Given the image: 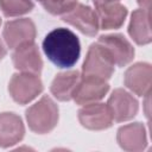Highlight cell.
Returning a JSON list of instances; mask_svg holds the SVG:
<instances>
[{"label":"cell","mask_w":152,"mask_h":152,"mask_svg":"<svg viewBox=\"0 0 152 152\" xmlns=\"http://www.w3.org/2000/svg\"><path fill=\"white\" fill-rule=\"evenodd\" d=\"M59 110L55 101L44 95L38 102L26 110V121L32 132L38 134L50 133L58 122Z\"/></svg>","instance_id":"2"},{"label":"cell","mask_w":152,"mask_h":152,"mask_svg":"<svg viewBox=\"0 0 152 152\" xmlns=\"http://www.w3.org/2000/svg\"><path fill=\"white\" fill-rule=\"evenodd\" d=\"M43 82L39 75L30 72L14 74L8 83V91L12 99L19 104H26L43 91Z\"/></svg>","instance_id":"3"},{"label":"cell","mask_w":152,"mask_h":152,"mask_svg":"<svg viewBox=\"0 0 152 152\" xmlns=\"http://www.w3.org/2000/svg\"><path fill=\"white\" fill-rule=\"evenodd\" d=\"M13 65L20 72L39 75L43 69V61L34 42L25 43L14 49L12 53Z\"/></svg>","instance_id":"11"},{"label":"cell","mask_w":152,"mask_h":152,"mask_svg":"<svg viewBox=\"0 0 152 152\" xmlns=\"http://www.w3.org/2000/svg\"><path fill=\"white\" fill-rule=\"evenodd\" d=\"M99 26L102 30H115L122 26L127 17V8L119 1L94 4Z\"/></svg>","instance_id":"14"},{"label":"cell","mask_w":152,"mask_h":152,"mask_svg":"<svg viewBox=\"0 0 152 152\" xmlns=\"http://www.w3.org/2000/svg\"><path fill=\"white\" fill-rule=\"evenodd\" d=\"M109 90V84L107 81L81 75L80 81L74 90L72 100L81 106L99 102L104 97Z\"/></svg>","instance_id":"5"},{"label":"cell","mask_w":152,"mask_h":152,"mask_svg":"<svg viewBox=\"0 0 152 152\" xmlns=\"http://www.w3.org/2000/svg\"><path fill=\"white\" fill-rule=\"evenodd\" d=\"M140 8L147 11V12H151V0H137Z\"/></svg>","instance_id":"20"},{"label":"cell","mask_w":152,"mask_h":152,"mask_svg":"<svg viewBox=\"0 0 152 152\" xmlns=\"http://www.w3.org/2000/svg\"><path fill=\"white\" fill-rule=\"evenodd\" d=\"M80 124L90 131L107 129L113 125V118L107 103L93 102L84 104L78 110Z\"/></svg>","instance_id":"8"},{"label":"cell","mask_w":152,"mask_h":152,"mask_svg":"<svg viewBox=\"0 0 152 152\" xmlns=\"http://www.w3.org/2000/svg\"><path fill=\"white\" fill-rule=\"evenodd\" d=\"M116 140L120 147L129 152H140L147 145L145 126L140 122L125 125L118 129Z\"/></svg>","instance_id":"13"},{"label":"cell","mask_w":152,"mask_h":152,"mask_svg":"<svg viewBox=\"0 0 152 152\" xmlns=\"http://www.w3.org/2000/svg\"><path fill=\"white\" fill-rule=\"evenodd\" d=\"M151 65L145 62H139L125 71L124 83L134 94L139 96H146L151 93Z\"/></svg>","instance_id":"12"},{"label":"cell","mask_w":152,"mask_h":152,"mask_svg":"<svg viewBox=\"0 0 152 152\" xmlns=\"http://www.w3.org/2000/svg\"><path fill=\"white\" fill-rule=\"evenodd\" d=\"M62 19L76 27L83 34L90 37H94L100 28L95 11L84 4H77L70 12L62 15Z\"/></svg>","instance_id":"10"},{"label":"cell","mask_w":152,"mask_h":152,"mask_svg":"<svg viewBox=\"0 0 152 152\" xmlns=\"http://www.w3.org/2000/svg\"><path fill=\"white\" fill-rule=\"evenodd\" d=\"M77 4V0H44L42 6L46 12L53 15H64L70 12Z\"/></svg>","instance_id":"19"},{"label":"cell","mask_w":152,"mask_h":152,"mask_svg":"<svg viewBox=\"0 0 152 152\" xmlns=\"http://www.w3.org/2000/svg\"><path fill=\"white\" fill-rule=\"evenodd\" d=\"M0 24H1V19H0Z\"/></svg>","instance_id":"24"},{"label":"cell","mask_w":152,"mask_h":152,"mask_svg":"<svg viewBox=\"0 0 152 152\" xmlns=\"http://www.w3.org/2000/svg\"><path fill=\"white\" fill-rule=\"evenodd\" d=\"M80 77L81 72L78 70H69L57 74L50 87L51 94L59 101L71 100Z\"/></svg>","instance_id":"17"},{"label":"cell","mask_w":152,"mask_h":152,"mask_svg":"<svg viewBox=\"0 0 152 152\" xmlns=\"http://www.w3.org/2000/svg\"><path fill=\"white\" fill-rule=\"evenodd\" d=\"M25 127L19 115L10 112L0 113V147H10L23 140Z\"/></svg>","instance_id":"15"},{"label":"cell","mask_w":152,"mask_h":152,"mask_svg":"<svg viewBox=\"0 0 152 152\" xmlns=\"http://www.w3.org/2000/svg\"><path fill=\"white\" fill-rule=\"evenodd\" d=\"M32 0H0V10L6 17H19L33 10Z\"/></svg>","instance_id":"18"},{"label":"cell","mask_w":152,"mask_h":152,"mask_svg":"<svg viewBox=\"0 0 152 152\" xmlns=\"http://www.w3.org/2000/svg\"><path fill=\"white\" fill-rule=\"evenodd\" d=\"M38 1H39V2H40V4H42V2H43V1H44V0H38Z\"/></svg>","instance_id":"23"},{"label":"cell","mask_w":152,"mask_h":152,"mask_svg":"<svg viewBox=\"0 0 152 152\" xmlns=\"http://www.w3.org/2000/svg\"><path fill=\"white\" fill-rule=\"evenodd\" d=\"M128 33L138 45L150 44L152 40L151 12H147L142 8L133 11L128 26Z\"/></svg>","instance_id":"16"},{"label":"cell","mask_w":152,"mask_h":152,"mask_svg":"<svg viewBox=\"0 0 152 152\" xmlns=\"http://www.w3.org/2000/svg\"><path fill=\"white\" fill-rule=\"evenodd\" d=\"M107 106L110 110L113 121L124 122L133 119L139 109V103L135 97L125 89H115L108 99Z\"/></svg>","instance_id":"9"},{"label":"cell","mask_w":152,"mask_h":152,"mask_svg":"<svg viewBox=\"0 0 152 152\" xmlns=\"http://www.w3.org/2000/svg\"><path fill=\"white\" fill-rule=\"evenodd\" d=\"M114 72V63L107 51L96 42L88 49L86 59L82 65L83 76H91L108 81Z\"/></svg>","instance_id":"4"},{"label":"cell","mask_w":152,"mask_h":152,"mask_svg":"<svg viewBox=\"0 0 152 152\" xmlns=\"http://www.w3.org/2000/svg\"><path fill=\"white\" fill-rule=\"evenodd\" d=\"M97 43L107 51L114 65L125 66L134 57V48L124 34H104L99 38Z\"/></svg>","instance_id":"6"},{"label":"cell","mask_w":152,"mask_h":152,"mask_svg":"<svg viewBox=\"0 0 152 152\" xmlns=\"http://www.w3.org/2000/svg\"><path fill=\"white\" fill-rule=\"evenodd\" d=\"M94 4H103V2H114V1H119V0H93Z\"/></svg>","instance_id":"22"},{"label":"cell","mask_w":152,"mask_h":152,"mask_svg":"<svg viewBox=\"0 0 152 152\" xmlns=\"http://www.w3.org/2000/svg\"><path fill=\"white\" fill-rule=\"evenodd\" d=\"M6 53H7V50H6L5 45H4V43L0 40V61L6 56Z\"/></svg>","instance_id":"21"},{"label":"cell","mask_w":152,"mask_h":152,"mask_svg":"<svg viewBox=\"0 0 152 152\" xmlns=\"http://www.w3.org/2000/svg\"><path fill=\"white\" fill-rule=\"evenodd\" d=\"M36 34L37 31L34 23L28 18H20L7 21L2 31L4 40L6 45L12 50L25 43L34 42Z\"/></svg>","instance_id":"7"},{"label":"cell","mask_w":152,"mask_h":152,"mask_svg":"<svg viewBox=\"0 0 152 152\" xmlns=\"http://www.w3.org/2000/svg\"><path fill=\"white\" fill-rule=\"evenodd\" d=\"M43 51L58 68L68 69L76 64L81 55L77 36L69 28L58 27L50 31L43 40Z\"/></svg>","instance_id":"1"}]
</instances>
